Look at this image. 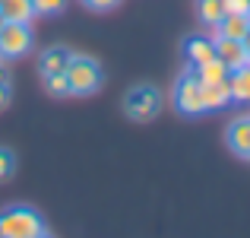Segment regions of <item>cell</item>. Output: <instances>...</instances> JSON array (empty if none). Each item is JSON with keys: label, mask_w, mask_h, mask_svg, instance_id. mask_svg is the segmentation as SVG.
Here are the masks:
<instances>
[{"label": "cell", "mask_w": 250, "mask_h": 238, "mask_svg": "<svg viewBox=\"0 0 250 238\" xmlns=\"http://www.w3.org/2000/svg\"><path fill=\"white\" fill-rule=\"evenodd\" d=\"M225 13H234V16H250V0H222Z\"/></svg>", "instance_id": "cell-20"}, {"label": "cell", "mask_w": 250, "mask_h": 238, "mask_svg": "<svg viewBox=\"0 0 250 238\" xmlns=\"http://www.w3.org/2000/svg\"><path fill=\"white\" fill-rule=\"evenodd\" d=\"M67 83H70V92L73 95H92V92L102 86V67H98V61H92V57L85 54H73L67 64Z\"/></svg>", "instance_id": "cell-2"}, {"label": "cell", "mask_w": 250, "mask_h": 238, "mask_svg": "<svg viewBox=\"0 0 250 238\" xmlns=\"http://www.w3.org/2000/svg\"><path fill=\"white\" fill-rule=\"evenodd\" d=\"M124 111H127L133 121H149L162 111V92L155 86H133L124 98Z\"/></svg>", "instance_id": "cell-3"}, {"label": "cell", "mask_w": 250, "mask_h": 238, "mask_svg": "<svg viewBox=\"0 0 250 238\" xmlns=\"http://www.w3.org/2000/svg\"><path fill=\"white\" fill-rule=\"evenodd\" d=\"M193 73H196V79H200L203 86H209V83H225L231 70H228L225 64L219 61V57H212V61H206V64H200V67H193Z\"/></svg>", "instance_id": "cell-14"}, {"label": "cell", "mask_w": 250, "mask_h": 238, "mask_svg": "<svg viewBox=\"0 0 250 238\" xmlns=\"http://www.w3.org/2000/svg\"><path fill=\"white\" fill-rule=\"evenodd\" d=\"M228 149L250 162V118H234L228 124Z\"/></svg>", "instance_id": "cell-8"}, {"label": "cell", "mask_w": 250, "mask_h": 238, "mask_svg": "<svg viewBox=\"0 0 250 238\" xmlns=\"http://www.w3.org/2000/svg\"><path fill=\"white\" fill-rule=\"evenodd\" d=\"M225 105H231V89H228V79H225V83H209V86H203V108H206V111H219V108H225Z\"/></svg>", "instance_id": "cell-10"}, {"label": "cell", "mask_w": 250, "mask_h": 238, "mask_svg": "<svg viewBox=\"0 0 250 238\" xmlns=\"http://www.w3.org/2000/svg\"><path fill=\"white\" fill-rule=\"evenodd\" d=\"M3 23H6V19H3V16H0V29H3Z\"/></svg>", "instance_id": "cell-24"}, {"label": "cell", "mask_w": 250, "mask_h": 238, "mask_svg": "<svg viewBox=\"0 0 250 238\" xmlns=\"http://www.w3.org/2000/svg\"><path fill=\"white\" fill-rule=\"evenodd\" d=\"M174 105H177V111H184V115H203V111H206L203 108V86H200V79H196L193 67H187L184 76L177 79Z\"/></svg>", "instance_id": "cell-4"}, {"label": "cell", "mask_w": 250, "mask_h": 238, "mask_svg": "<svg viewBox=\"0 0 250 238\" xmlns=\"http://www.w3.org/2000/svg\"><path fill=\"white\" fill-rule=\"evenodd\" d=\"M89 10H95V13H108V10H114L121 0H83Z\"/></svg>", "instance_id": "cell-21"}, {"label": "cell", "mask_w": 250, "mask_h": 238, "mask_svg": "<svg viewBox=\"0 0 250 238\" xmlns=\"http://www.w3.org/2000/svg\"><path fill=\"white\" fill-rule=\"evenodd\" d=\"M244 51H247V57H250V29H247V35H244Z\"/></svg>", "instance_id": "cell-22"}, {"label": "cell", "mask_w": 250, "mask_h": 238, "mask_svg": "<svg viewBox=\"0 0 250 238\" xmlns=\"http://www.w3.org/2000/svg\"><path fill=\"white\" fill-rule=\"evenodd\" d=\"M196 13H200L203 25L215 29V25L222 23V16H225V6H222V0H200V3H196Z\"/></svg>", "instance_id": "cell-15"}, {"label": "cell", "mask_w": 250, "mask_h": 238, "mask_svg": "<svg viewBox=\"0 0 250 238\" xmlns=\"http://www.w3.org/2000/svg\"><path fill=\"white\" fill-rule=\"evenodd\" d=\"M215 57V38L209 35H193L184 42V61L190 64V67H200V64L212 61Z\"/></svg>", "instance_id": "cell-7"}, {"label": "cell", "mask_w": 250, "mask_h": 238, "mask_svg": "<svg viewBox=\"0 0 250 238\" xmlns=\"http://www.w3.org/2000/svg\"><path fill=\"white\" fill-rule=\"evenodd\" d=\"M29 48H32L29 23H3V29H0V54L3 57H22Z\"/></svg>", "instance_id": "cell-5"}, {"label": "cell", "mask_w": 250, "mask_h": 238, "mask_svg": "<svg viewBox=\"0 0 250 238\" xmlns=\"http://www.w3.org/2000/svg\"><path fill=\"white\" fill-rule=\"evenodd\" d=\"M3 61H6V57H3V54H0V67H3Z\"/></svg>", "instance_id": "cell-25"}, {"label": "cell", "mask_w": 250, "mask_h": 238, "mask_svg": "<svg viewBox=\"0 0 250 238\" xmlns=\"http://www.w3.org/2000/svg\"><path fill=\"white\" fill-rule=\"evenodd\" d=\"M228 89H231V102L250 105V64L228 73Z\"/></svg>", "instance_id": "cell-13"}, {"label": "cell", "mask_w": 250, "mask_h": 238, "mask_svg": "<svg viewBox=\"0 0 250 238\" xmlns=\"http://www.w3.org/2000/svg\"><path fill=\"white\" fill-rule=\"evenodd\" d=\"M13 175H16V156H13V149L0 146V184L10 181Z\"/></svg>", "instance_id": "cell-18"}, {"label": "cell", "mask_w": 250, "mask_h": 238, "mask_svg": "<svg viewBox=\"0 0 250 238\" xmlns=\"http://www.w3.org/2000/svg\"><path fill=\"white\" fill-rule=\"evenodd\" d=\"M44 86H48V92L54 98L73 95V92H70V83H67V73H51V76H44Z\"/></svg>", "instance_id": "cell-16"}, {"label": "cell", "mask_w": 250, "mask_h": 238, "mask_svg": "<svg viewBox=\"0 0 250 238\" xmlns=\"http://www.w3.org/2000/svg\"><path fill=\"white\" fill-rule=\"evenodd\" d=\"M0 16L6 23H32L35 6H32V0H0Z\"/></svg>", "instance_id": "cell-11"}, {"label": "cell", "mask_w": 250, "mask_h": 238, "mask_svg": "<svg viewBox=\"0 0 250 238\" xmlns=\"http://www.w3.org/2000/svg\"><path fill=\"white\" fill-rule=\"evenodd\" d=\"M215 57L225 64L228 70H241L250 64L247 51H244V42H234V38H222L215 35Z\"/></svg>", "instance_id": "cell-6"}, {"label": "cell", "mask_w": 250, "mask_h": 238, "mask_svg": "<svg viewBox=\"0 0 250 238\" xmlns=\"http://www.w3.org/2000/svg\"><path fill=\"white\" fill-rule=\"evenodd\" d=\"M35 16H61L67 10V0H32Z\"/></svg>", "instance_id": "cell-17"}, {"label": "cell", "mask_w": 250, "mask_h": 238, "mask_svg": "<svg viewBox=\"0 0 250 238\" xmlns=\"http://www.w3.org/2000/svg\"><path fill=\"white\" fill-rule=\"evenodd\" d=\"M44 232V219L38 210L25 207V203H13V207L0 210V238H32Z\"/></svg>", "instance_id": "cell-1"}, {"label": "cell", "mask_w": 250, "mask_h": 238, "mask_svg": "<svg viewBox=\"0 0 250 238\" xmlns=\"http://www.w3.org/2000/svg\"><path fill=\"white\" fill-rule=\"evenodd\" d=\"M32 238H51L48 232H38V235H32Z\"/></svg>", "instance_id": "cell-23"}, {"label": "cell", "mask_w": 250, "mask_h": 238, "mask_svg": "<svg viewBox=\"0 0 250 238\" xmlns=\"http://www.w3.org/2000/svg\"><path fill=\"white\" fill-rule=\"evenodd\" d=\"M70 57H73V51L70 48H63V45H54V48H48L42 54V76H51V73H63L67 70V64H70Z\"/></svg>", "instance_id": "cell-9"}, {"label": "cell", "mask_w": 250, "mask_h": 238, "mask_svg": "<svg viewBox=\"0 0 250 238\" xmlns=\"http://www.w3.org/2000/svg\"><path fill=\"white\" fill-rule=\"evenodd\" d=\"M247 29H250V16H234V13H225V16H222V23L215 25V35L234 38V42H244Z\"/></svg>", "instance_id": "cell-12"}, {"label": "cell", "mask_w": 250, "mask_h": 238, "mask_svg": "<svg viewBox=\"0 0 250 238\" xmlns=\"http://www.w3.org/2000/svg\"><path fill=\"white\" fill-rule=\"evenodd\" d=\"M10 95H13V86H10V73L0 67V111L10 105Z\"/></svg>", "instance_id": "cell-19"}]
</instances>
